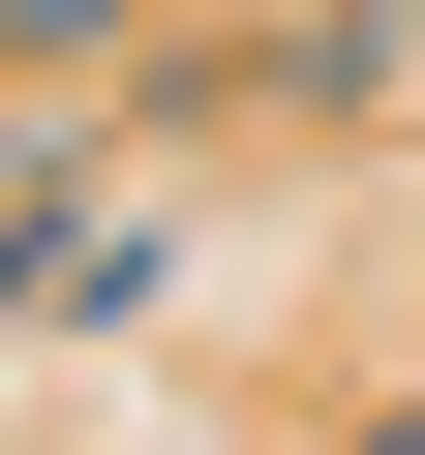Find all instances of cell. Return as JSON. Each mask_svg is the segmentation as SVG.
<instances>
[{"mask_svg": "<svg viewBox=\"0 0 425 455\" xmlns=\"http://www.w3.org/2000/svg\"><path fill=\"white\" fill-rule=\"evenodd\" d=\"M0 304H31V334H92V304H152V243H122L92 182H31V212H0Z\"/></svg>", "mask_w": 425, "mask_h": 455, "instance_id": "1", "label": "cell"}]
</instances>
